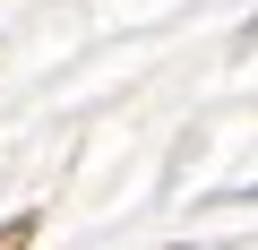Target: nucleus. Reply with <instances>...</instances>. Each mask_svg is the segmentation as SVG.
<instances>
[{
	"mask_svg": "<svg viewBox=\"0 0 258 250\" xmlns=\"http://www.w3.org/2000/svg\"><path fill=\"white\" fill-rule=\"evenodd\" d=\"M35 233H43V216H35V207H18V216H9V224H0V250H26V241H35Z\"/></svg>",
	"mask_w": 258,
	"mask_h": 250,
	"instance_id": "nucleus-1",
	"label": "nucleus"
},
{
	"mask_svg": "<svg viewBox=\"0 0 258 250\" xmlns=\"http://www.w3.org/2000/svg\"><path fill=\"white\" fill-rule=\"evenodd\" d=\"M232 52H258V18H249V26H241V35H232Z\"/></svg>",
	"mask_w": 258,
	"mask_h": 250,
	"instance_id": "nucleus-2",
	"label": "nucleus"
}]
</instances>
